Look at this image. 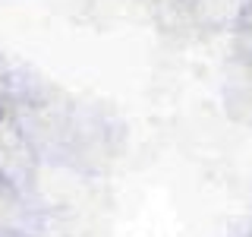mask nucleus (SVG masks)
Segmentation results:
<instances>
[]
</instances>
